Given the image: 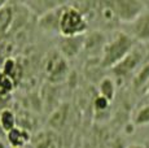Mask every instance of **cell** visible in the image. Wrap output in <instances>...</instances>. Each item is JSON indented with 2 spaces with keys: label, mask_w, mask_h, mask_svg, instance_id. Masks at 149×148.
<instances>
[{
  "label": "cell",
  "mask_w": 149,
  "mask_h": 148,
  "mask_svg": "<svg viewBox=\"0 0 149 148\" xmlns=\"http://www.w3.org/2000/svg\"><path fill=\"white\" fill-rule=\"evenodd\" d=\"M136 45V42L125 31H118L114 36L102 47L101 56V66L102 68H113L125 57L127 53Z\"/></svg>",
  "instance_id": "6da1fadb"
},
{
  "label": "cell",
  "mask_w": 149,
  "mask_h": 148,
  "mask_svg": "<svg viewBox=\"0 0 149 148\" xmlns=\"http://www.w3.org/2000/svg\"><path fill=\"white\" fill-rule=\"evenodd\" d=\"M88 30V20L71 7L69 3L64 5L58 21V34L62 38H75L82 36Z\"/></svg>",
  "instance_id": "7a4b0ae2"
},
{
  "label": "cell",
  "mask_w": 149,
  "mask_h": 148,
  "mask_svg": "<svg viewBox=\"0 0 149 148\" xmlns=\"http://www.w3.org/2000/svg\"><path fill=\"white\" fill-rule=\"evenodd\" d=\"M109 4L116 20L125 25L135 21L144 10L148 9L147 4L139 0H114V1H109Z\"/></svg>",
  "instance_id": "3957f363"
},
{
  "label": "cell",
  "mask_w": 149,
  "mask_h": 148,
  "mask_svg": "<svg viewBox=\"0 0 149 148\" xmlns=\"http://www.w3.org/2000/svg\"><path fill=\"white\" fill-rule=\"evenodd\" d=\"M69 66L65 57L57 51L52 52L45 61V73L51 82H60L66 77Z\"/></svg>",
  "instance_id": "277c9868"
},
{
  "label": "cell",
  "mask_w": 149,
  "mask_h": 148,
  "mask_svg": "<svg viewBox=\"0 0 149 148\" xmlns=\"http://www.w3.org/2000/svg\"><path fill=\"white\" fill-rule=\"evenodd\" d=\"M143 57H144V51L141 50V47H139V45L136 44L135 47L130 51V53H127L116 66L111 68V70L114 72L116 75L126 77L130 73H132L134 70L139 66V64L143 61Z\"/></svg>",
  "instance_id": "5b68a950"
},
{
  "label": "cell",
  "mask_w": 149,
  "mask_h": 148,
  "mask_svg": "<svg viewBox=\"0 0 149 148\" xmlns=\"http://www.w3.org/2000/svg\"><path fill=\"white\" fill-rule=\"evenodd\" d=\"M125 33L136 43H149V9L144 10L135 21L128 24L127 31Z\"/></svg>",
  "instance_id": "8992f818"
},
{
  "label": "cell",
  "mask_w": 149,
  "mask_h": 148,
  "mask_svg": "<svg viewBox=\"0 0 149 148\" xmlns=\"http://www.w3.org/2000/svg\"><path fill=\"white\" fill-rule=\"evenodd\" d=\"M65 4H62L61 7L56 8V9L51 10V12L39 17L38 25L44 33L58 34V21H60V16H61V12H62V8H64Z\"/></svg>",
  "instance_id": "52a82bcc"
},
{
  "label": "cell",
  "mask_w": 149,
  "mask_h": 148,
  "mask_svg": "<svg viewBox=\"0 0 149 148\" xmlns=\"http://www.w3.org/2000/svg\"><path fill=\"white\" fill-rule=\"evenodd\" d=\"M83 45H84V38H83V35L75 36V38H62L58 52L64 57H75Z\"/></svg>",
  "instance_id": "ba28073f"
},
{
  "label": "cell",
  "mask_w": 149,
  "mask_h": 148,
  "mask_svg": "<svg viewBox=\"0 0 149 148\" xmlns=\"http://www.w3.org/2000/svg\"><path fill=\"white\" fill-rule=\"evenodd\" d=\"M62 4H65V1H47V0H38L36 1L35 0V1L22 3V5L25 8H27V10H31V12L38 15L39 17L51 12V10L56 9V8L61 7Z\"/></svg>",
  "instance_id": "9c48e42d"
},
{
  "label": "cell",
  "mask_w": 149,
  "mask_h": 148,
  "mask_svg": "<svg viewBox=\"0 0 149 148\" xmlns=\"http://www.w3.org/2000/svg\"><path fill=\"white\" fill-rule=\"evenodd\" d=\"M30 133L24 127L16 126L7 133V140L12 148H24L30 142Z\"/></svg>",
  "instance_id": "30bf717a"
},
{
  "label": "cell",
  "mask_w": 149,
  "mask_h": 148,
  "mask_svg": "<svg viewBox=\"0 0 149 148\" xmlns=\"http://www.w3.org/2000/svg\"><path fill=\"white\" fill-rule=\"evenodd\" d=\"M17 126V117L16 113L9 108H5L0 112V127L3 131L8 133Z\"/></svg>",
  "instance_id": "8fae6325"
},
{
  "label": "cell",
  "mask_w": 149,
  "mask_h": 148,
  "mask_svg": "<svg viewBox=\"0 0 149 148\" xmlns=\"http://www.w3.org/2000/svg\"><path fill=\"white\" fill-rule=\"evenodd\" d=\"M100 95L104 96L105 99H108L109 101H111L116 96V84H114L113 79L109 78V77H105L100 81Z\"/></svg>",
  "instance_id": "7c38bea8"
},
{
  "label": "cell",
  "mask_w": 149,
  "mask_h": 148,
  "mask_svg": "<svg viewBox=\"0 0 149 148\" xmlns=\"http://www.w3.org/2000/svg\"><path fill=\"white\" fill-rule=\"evenodd\" d=\"M134 124L136 126H148L149 125V104L136 110L134 116Z\"/></svg>",
  "instance_id": "4fadbf2b"
},
{
  "label": "cell",
  "mask_w": 149,
  "mask_h": 148,
  "mask_svg": "<svg viewBox=\"0 0 149 148\" xmlns=\"http://www.w3.org/2000/svg\"><path fill=\"white\" fill-rule=\"evenodd\" d=\"M93 107H95V109L97 112H105L110 107V101L108 99H105L104 96L97 95L95 98V100H93Z\"/></svg>",
  "instance_id": "5bb4252c"
},
{
  "label": "cell",
  "mask_w": 149,
  "mask_h": 148,
  "mask_svg": "<svg viewBox=\"0 0 149 148\" xmlns=\"http://www.w3.org/2000/svg\"><path fill=\"white\" fill-rule=\"evenodd\" d=\"M126 148H145L143 144H137V143H134V144H131V146H128V147H126Z\"/></svg>",
  "instance_id": "9a60e30c"
}]
</instances>
